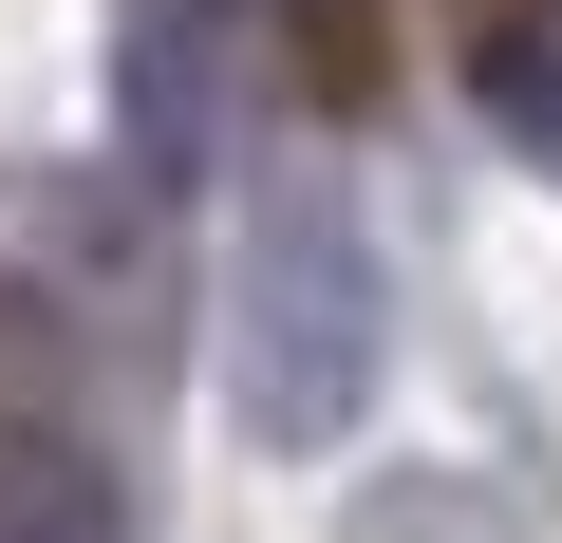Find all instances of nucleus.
Returning <instances> with one entry per match:
<instances>
[{"instance_id":"nucleus-2","label":"nucleus","mask_w":562,"mask_h":543,"mask_svg":"<svg viewBox=\"0 0 562 543\" xmlns=\"http://www.w3.org/2000/svg\"><path fill=\"white\" fill-rule=\"evenodd\" d=\"M0 543H132V487L76 431H0Z\"/></svg>"},{"instance_id":"nucleus-1","label":"nucleus","mask_w":562,"mask_h":543,"mask_svg":"<svg viewBox=\"0 0 562 543\" xmlns=\"http://www.w3.org/2000/svg\"><path fill=\"white\" fill-rule=\"evenodd\" d=\"M225 357H244V431H262V450H338V431L375 412L394 262H375V225H357L319 169H281V188L244 206V319H225Z\"/></svg>"},{"instance_id":"nucleus-3","label":"nucleus","mask_w":562,"mask_h":543,"mask_svg":"<svg viewBox=\"0 0 562 543\" xmlns=\"http://www.w3.org/2000/svg\"><path fill=\"white\" fill-rule=\"evenodd\" d=\"M469 94H487V113H506V132H525V150L562 169V20H543V0L469 38Z\"/></svg>"}]
</instances>
